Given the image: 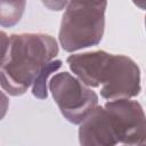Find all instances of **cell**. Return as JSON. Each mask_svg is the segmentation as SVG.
Wrapping results in <instances>:
<instances>
[{"label": "cell", "mask_w": 146, "mask_h": 146, "mask_svg": "<svg viewBox=\"0 0 146 146\" xmlns=\"http://www.w3.org/2000/svg\"><path fill=\"white\" fill-rule=\"evenodd\" d=\"M62 67V60L52 59L50 60L35 78L32 83V95L39 99H46L48 97V81L52 73Z\"/></svg>", "instance_id": "9"}, {"label": "cell", "mask_w": 146, "mask_h": 146, "mask_svg": "<svg viewBox=\"0 0 146 146\" xmlns=\"http://www.w3.org/2000/svg\"><path fill=\"white\" fill-rule=\"evenodd\" d=\"M110 114L119 144L145 145L146 117L141 104L131 98L107 100L103 105Z\"/></svg>", "instance_id": "5"}, {"label": "cell", "mask_w": 146, "mask_h": 146, "mask_svg": "<svg viewBox=\"0 0 146 146\" xmlns=\"http://www.w3.org/2000/svg\"><path fill=\"white\" fill-rule=\"evenodd\" d=\"M145 1H146V0H132V2H133L139 9H141V10L145 9Z\"/></svg>", "instance_id": "13"}, {"label": "cell", "mask_w": 146, "mask_h": 146, "mask_svg": "<svg viewBox=\"0 0 146 146\" xmlns=\"http://www.w3.org/2000/svg\"><path fill=\"white\" fill-rule=\"evenodd\" d=\"M8 108H9V98L5 91L0 90V120H2L6 116Z\"/></svg>", "instance_id": "11"}, {"label": "cell", "mask_w": 146, "mask_h": 146, "mask_svg": "<svg viewBox=\"0 0 146 146\" xmlns=\"http://www.w3.org/2000/svg\"><path fill=\"white\" fill-rule=\"evenodd\" d=\"M58 52V42L50 34H11L0 63V86L11 96L25 94L42 68L55 59Z\"/></svg>", "instance_id": "1"}, {"label": "cell", "mask_w": 146, "mask_h": 146, "mask_svg": "<svg viewBox=\"0 0 146 146\" xmlns=\"http://www.w3.org/2000/svg\"><path fill=\"white\" fill-rule=\"evenodd\" d=\"M43 6L51 11H60L66 8L68 0H41Z\"/></svg>", "instance_id": "10"}, {"label": "cell", "mask_w": 146, "mask_h": 146, "mask_svg": "<svg viewBox=\"0 0 146 146\" xmlns=\"http://www.w3.org/2000/svg\"><path fill=\"white\" fill-rule=\"evenodd\" d=\"M8 42H9V36L7 35V33L3 31H0V63L7 51Z\"/></svg>", "instance_id": "12"}, {"label": "cell", "mask_w": 146, "mask_h": 146, "mask_svg": "<svg viewBox=\"0 0 146 146\" xmlns=\"http://www.w3.org/2000/svg\"><path fill=\"white\" fill-rule=\"evenodd\" d=\"M98 88L106 100L133 98L141 90L140 68L125 55L110 54L100 70Z\"/></svg>", "instance_id": "4"}, {"label": "cell", "mask_w": 146, "mask_h": 146, "mask_svg": "<svg viewBox=\"0 0 146 146\" xmlns=\"http://www.w3.org/2000/svg\"><path fill=\"white\" fill-rule=\"evenodd\" d=\"M108 0H68L62 16L58 41L67 52L97 46L105 31Z\"/></svg>", "instance_id": "2"}, {"label": "cell", "mask_w": 146, "mask_h": 146, "mask_svg": "<svg viewBox=\"0 0 146 146\" xmlns=\"http://www.w3.org/2000/svg\"><path fill=\"white\" fill-rule=\"evenodd\" d=\"M79 143L84 146H114L119 144L108 112L97 105L79 123Z\"/></svg>", "instance_id": "6"}, {"label": "cell", "mask_w": 146, "mask_h": 146, "mask_svg": "<svg viewBox=\"0 0 146 146\" xmlns=\"http://www.w3.org/2000/svg\"><path fill=\"white\" fill-rule=\"evenodd\" d=\"M48 91L63 116L73 124H79L98 105V95L66 71L56 73L49 79Z\"/></svg>", "instance_id": "3"}, {"label": "cell", "mask_w": 146, "mask_h": 146, "mask_svg": "<svg viewBox=\"0 0 146 146\" xmlns=\"http://www.w3.org/2000/svg\"><path fill=\"white\" fill-rule=\"evenodd\" d=\"M110 52L105 50H95L72 54L66 58L72 73L79 78L86 86L98 88V78L100 70L106 62Z\"/></svg>", "instance_id": "7"}, {"label": "cell", "mask_w": 146, "mask_h": 146, "mask_svg": "<svg viewBox=\"0 0 146 146\" xmlns=\"http://www.w3.org/2000/svg\"><path fill=\"white\" fill-rule=\"evenodd\" d=\"M26 0H0V26L13 27L22 18Z\"/></svg>", "instance_id": "8"}]
</instances>
